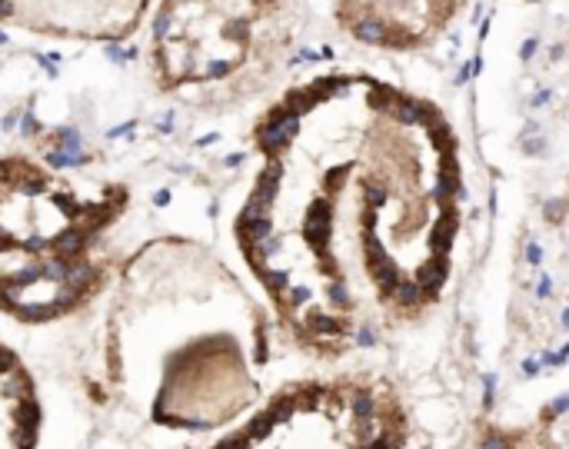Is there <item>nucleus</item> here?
Here are the masks:
<instances>
[{
  "mask_svg": "<svg viewBox=\"0 0 569 449\" xmlns=\"http://www.w3.org/2000/svg\"><path fill=\"white\" fill-rule=\"evenodd\" d=\"M273 317L207 243L153 237L113 273L107 390L170 433L217 437L267 397Z\"/></svg>",
  "mask_w": 569,
  "mask_h": 449,
  "instance_id": "f03ea898",
  "label": "nucleus"
},
{
  "mask_svg": "<svg viewBox=\"0 0 569 449\" xmlns=\"http://www.w3.org/2000/svg\"><path fill=\"white\" fill-rule=\"evenodd\" d=\"M467 0H337V27L383 53H420L460 17Z\"/></svg>",
  "mask_w": 569,
  "mask_h": 449,
  "instance_id": "423d86ee",
  "label": "nucleus"
},
{
  "mask_svg": "<svg viewBox=\"0 0 569 449\" xmlns=\"http://www.w3.org/2000/svg\"><path fill=\"white\" fill-rule=\"evenodd\" d=\"M457 449H567L557 430L540 420H500V417H477L470 420Z\"/></svg>",
  "mask_w": 569,
  "mask_h": 449,
  "instance_id": "1a4fd4ad",
  "label": "nucleus"
},
{
  "mask_svg": "<svg viewBox=\"0 0 569 449\" xmlns=\"http://www.w3.org/2000/svg\"><path fill=\"white\" fill-rule=\"evenodd\" d=\"M307 23L310 0H160L153 83L193 110H237L273 90Z\"/></svg>",
  "mask_w": 569,
  "mask_h": 449,
  "instance_id": "20e7f679",
  "label": "nucleus"
},
{
  "mask_svg": "<svg viewBox=\"0 0 569 449\" xmlns=\"http://www.w3.org/2000/svg\"><path fill=\"white\" fill-rule=\"evenodd\" d=\"M233 243L310 367L367 363L447 313L463 277V137L427 93L323 70L270 100Z\"/></svg>",
  "mask_w": 569,
  "mask_h": 449,
  "instance_id": "f257e3e1",
  "label": "nucleus"
},
{
  "mask_svg": "<svg viewBox=\"0 0 569 449\" xmlns=\"http://www.w3.org/2000/svg\"><path fill=\"white\" fill-rule=\"evenodd\" d=\"M187 449H427L417 400L377 363L313 367L267 390L233 427Z\"/></svg>",
  "mask_w": 569,
  "mask_h": 449,
  "instance_id": "39448f33",
  "label": "nucleus"
},
{
  "mask_svg": "<svg viewBox=\"0 0 569 449\" xmlns=\"http://www.w3.org/2000/svg\"><path fill=\"white\" fill-rule=\"evenodd\" d=\"M43 400L23 357L0 340V449H40Z\"/></svg>",
  "mask_w": 569,
  "mask_h": 449,
  "instance_id": "6e6552de",
  "label": "nucleus"
},
{
  "mask_svg": "<svg viewBox=\"0 0 569 449\" xmlns=\"http://www.w3.org/2000/svg\"><path fill=\"white\" fill-rule=\"evenodd\" d=\"M153 0H0V23L37 37L113 43L140 30Z\"/></svg>",
  "mask_w": 569,
  "mask_h": 449,
  "instance_id": "0eeeda50",
  "label": "nucleus"
},
{
  "mask_svg": "<svg viewBox=\"0 0 569 449\" xmlns=\"http://www.w3.org/2000/svg\"><path fill=\"white\" fill-rule=\"evenodd\" d=\"M130 207L123 183H80L27 153L0 157V313L40 327L87 310L110 283L107 233Z\"/></svg>",
  "mask_w": 569,
  "mask_h": 449,
  "instance_id": "7ed1b4c3",
  "label": "nucleus"
}]
</instances>
